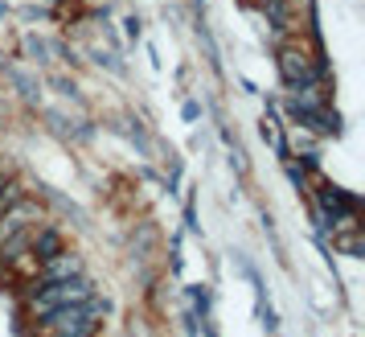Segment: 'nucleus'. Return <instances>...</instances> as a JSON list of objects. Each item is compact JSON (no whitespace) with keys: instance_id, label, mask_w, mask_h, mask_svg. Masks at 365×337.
<instances>
[{"instance_id":"1","label":"nucleus","mask_w":365,"mask_h":337,"mask_svg":"<svg viewBox=\"0 0 365 337\" xmlns=\"http://www.w3.org/2000/svg\"><path fill=\"white\" fill-rule=\"evenodd\" d=\"M103 313H107V304H99L95 296L78 301V304H62V308L41 313V333L46 337H95Z\"/></svg>"},{"instance_id":"2","label":"nucleus","mask_w":365,"mask_h":337,"mask_svg":"<svg viewBox=\"0 0 365 337\" xmlns=\"http://www.w3.org/2000/svg\"><path fill=\"white\" fill-rule=\"evenodd\" d=\"M91 296H95L91 280H83V276H70V280H58V284H41V288H34V296H29V308H34V317H41V313H50V308L91 301Z\"/></svg>"},{"instance_id":"3","label":"nucleus","mask_w":365,"mask_h":337,"mask_svg":"<svg viewBox=\"0 0 365 337\" xmlns=\"http://www.w3.org/2000/svg\"><path fill=\"white\" fill-rule=\"evenodd\" d=\"M279 70H283V79H287V86H304V83H320L324 79V62H312L296 46H283L279 50Z\"/></svg>"},{"instance_id":"4","label":"nucleus","mask_w":365,"mask_h":337,"mask_svg":"<svg viewBox=\"0 0 365 337\" xmlns=\"http://www.w3.org/2000/svg\"><path fill=\"white\" fill-rule=\"evenodd\" d=\"M37 222H41V210H37L34 202H13L9 206V214L0 218V238H9V235H21V231H34Z\"/></svg>"},{"instance_id":"5","label":"nucleus","mask_w":365,"mask_h":337,"mask_svg":"<svg viewBox=\"0 0 365 337\" xmlns=\"http://www.w3.org/2000/svg\"><path fill=\"white\" fill-rule=\"evenodd\" d=\"M41 263H46V268H41V284H58V280H70V276H83V263L66 251L50 255V259H41Z\"/></svg>"},{"instance_id":"6","label":"nucleus","mask_w":365,"mask_h":337,"mask_svg":"<svg viewBox=\"0 0 365 337\" xmlns=\"http://www.w3.org/2000/svg\"><path fill=\"white\" fill-rule=\"evenodd\" d=\"M292 149L304 152V161H308V165H316V161H320V152H316V136L308 132L304 124H296V128H292Z\"/></svg>"},{"instance_id":"7","label":"nucleus","mask_w":365,"mask_h":337,"mask_svg":"<svg viewBox=\"0 0 365 337\" xmlns=\"http://www.w3.org/2000/svg\"><path fill=\"white\" fill-rule=\"evenodd\" d=\"M332 247H336V251L341 255H361L365 251V238H361V231H357V226H353V231H332Z\"/></svg>"},{"instance_id":"8","label":"nucleus","mask_w":365,"mask_h":337,"mask_svg":"<svg viewBox=\"0 0 365 337\" xmlns=\"http://www.w3.org/2000/svg\"><path fill=\"white\" fill-rule=\"evenodd\" d=\"M263 140H271V149H275V152H287V140H283L279 119H275V116H263Z\"/></svg>"},{"instance_id":"9","label":"nucleus","mask_w":365,"mask_h":337,"mask_svg":"<svg viewBox=\"0 0 365 337\" xmlns=\"http://www.w3.org/2000/svg\"><path fill=\"white\" fill-rule=\"evenodd\" d=\"M21 193H17V186H13V181H9V177H4V173H0V210H9V206L17 202Z\"/></svg>"},{"instance_id":"10","label":"nucleus","mask_w":365,"mask_h":337,"mask_svg":"<svg viewBox=\"0 0 365 337\" xmlns=\"http://www.w3.org/2000/svg\"><path fill=\"white\" fill-rule=\"evenodd\" d=\"M128 337H148V333H144V329H135V325H132V333H128Z\"/></svg>"}]
</instances>
